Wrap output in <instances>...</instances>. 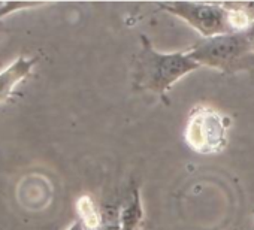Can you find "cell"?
Returning <instances> with one entry per match:
<instances>
[{"label":"cell","mask_w":254,"mask_h":230,"mask_svg":"<svg viewBox=\"0 0 254 230\" xmlns=\"http://www.w3.org/2000/svg\"><path fill=\"white\" fill-rule=\"evenodd\" d=\"M199 67L200 64L189 51H157L150 39L141 35V48L135 56L132 85L135 90L154 93L165 103H169L166 94L172 85Z\"/></svg>","instance_id":"cell-1"},{"label":"cell","mask_w":254,"mask_h":230,"mask_svg":"<svg viewBox=\"0 0 254 230\" xmlns=\"http://www.w3.org/2000/svg\"><path fill=\"white\" fill-rule=\"evenodd\" d=\"M187 51L200 66L215 69L224 75L254 72V50L247 32L202 38Z\"/></svg>","instance_id":"cell-2"},{"label":"cell","mask_w":254,"mask_h":230,"mask_svg":"<svg viewBox=\"0 0 254 230\" xmlns=\"http://www.w3.org/2000/svg\"><path fill=\"white\" fill-rule=\"evenodd\" d=\"M230 120L209 106H194L187 118L184 138L190 150L199 154H215L227 145Z\"/></svg>","instance_id":"cell-3"},{"label":"cell","mask_w":254,"mask_h":230,"mask_svg":"<svg viewBox=\"0 0 254 230\" xmlns=\"http://www.w3.org/2000/svg\"><path fill=\"white\" fill-rule=\"evenodd\" d=\"M159 9L166 11L193 27L202 38L233 33L229 18V9L224 3H191L171 2L159 3Z\"/></svg>","instance_id":"cell-4"},{"label":"cell","mask_w":254,"mask_h":230,"mask_svg":"<svg viewBox=\"0 0 254 230\" xmlns=\"http://www.w3.org/2000/svg\"><path fill=\"white\" fill-rule=\"evenodd\" d=\"M39 57H18L14 63H11L6 69H3L0 72V103L8 102L17 85H20L24 79H27L32 72L33 67L38 64Z\"/></svg>","instance_id":"cell-5"},{"label":"cell","mask_w":254,"mask_h":230,"mask_svg":"<svg viewBox=\"0 0 254 230\" xmlns=\"http://www.w3.org/2000/svg\"><path fill=\"white\" fill-rule=\"evenodd\" d=\"M142 221H144V206L141 200L139 187L136 184H132L129 193H127V197L121 203V212H120L121 230H139Z\"/></svg>","instance_id":"cell-6"},{"label":"cell","mask_w":254,"mask_h":230,"mask_svg":"<svg viewBox=\"0 0 254 230\" xmlns=\"http://www.w3.org/2000/svg\"><path fill=\"white\" fill-rule=\"evenodd\" d=\"M76 211L79 215V221L85 227V230H94L100 226V208L96 206L90 196H82L76 202Z\"/></svg>","instance_id":"cell-7"},{"label":"cell","mask_w":254,"mask_h":230,"mask_svg":"<svg viewBox=\"0 0 254 230\" xmlns=\"http://www.w3.org/2000/svg\"><path fill=\"white\" fill-rule=\"evenodd\" d=\"M67 230H85V227L82 226V223L79 220H76L73 224H70V227Z\"/></svg>","instance_id":"cell-8"},{"label":"cell","mask_w":254,"mask_h":230,"mask_svg":"<svg viewBox=\"0 0 254 230\" xmlns=\"http://www.w3.org/2000/svg\"><path fill=\"white\" fill-rule=\"evenodd\" d=\"M247 35H248V38H250V42H251V47H253V50H254V24L247 30Z\"/></svg>","instance_id":"cell-9"},{"label":"cell","mask_w":254,"mask_h":230,"mask_svg":"<svg viewBox=\"0 0 254 230\" xmlns=\"http://www.w3.org/2000/svg\"><path fill=\"white\" fill-rule=\"evenodd\" d=\"M3 5H5L3 2H0V9H2V8H3Z\"/></svg>","instance_id":"cell-10"},{"label":"cell","mask_w":254,"mask_h":230,"mask_svg":"<svg viewBox=\"0 0 254 230\" xmlns=\"http://www.w3.org/2000/svg\"><path fill=\"white\" fill-rule=\"evenodd\" d=\"M253 24H254V23H253Z\"/></svg>","instance_id":"cell-11"},{"label":"cell","mask_w":254,"mask_h":230,"mask_svg":"<svg viewBox=\"0 0 254 230\" xmlns=\"http://www.w3.org/2000/svg\"><path fill=\"white\" fill-rule=\"evenodd\" d=\"M253 212H254V211H253Z\"/></svg>","instance_id":"cell-12"}]
</instances>
